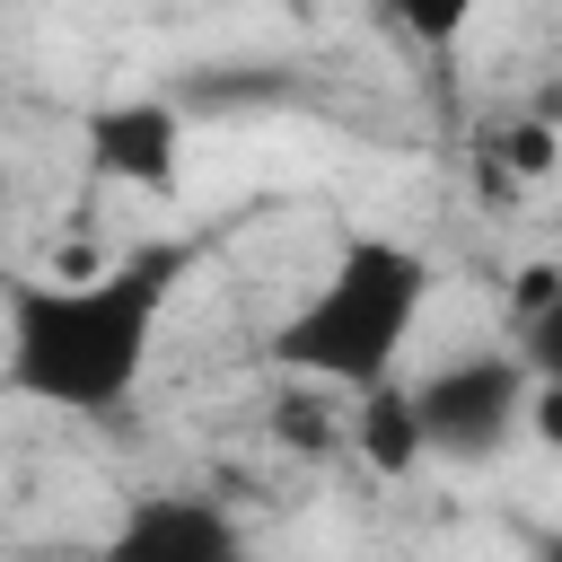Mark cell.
<instances>
[{
  "label": "cell",
  "mask_w": 562,
  "mask_h": 562,
  "mask_svg": "<svg viewBox=\"0 0 562 562\" xmlns=\"http://www.w3.org/2000/svg\"><path fill=\"white\" fill-rule=\"evenodd\" d=\"M193 263V237H140L88 281H9V386L53 413H123Z\"/></svg>",
  "instance_id": "cell-1"
},
{
  "label": "cell",
  "mask_w": 562,
  "mask_h": 562,
  "mask_svg": "<svg viewBox=\"0 0 562 562\" xmlns=\"http://www.w3.org/2000/svg\"><path fill=\"white\" fill-rule=\"evenodd\" d=\"M430 281H439L430 255H413L395 237H351L325 263V281L272 325L263 351L290 378H316L334 395H369V386H386L404 369V342H413V325L430 307Z\"/></svg>",
  "instance_id": "cell-2"
},
{
  "label": "cell",
  "mask_w": 562,
  "mask_h": 562,
  "mask_svg": "<svg viewBox=\"0 0 562 562\" xmlns=\"http://www.w3.org/2000/svg\"><path fill=\"white\" fill-rule=\"evenodd\" d=\"M413 413L439 465H492L536 422V369L527 351H457L413 386Z\"/></svg>",
  "instance_id": "cell-3"
},
{
  "label": "cell",
  "mask_w": 562,
  "mask_h": 562,
  "mask_svg": "<svg viewBox=\"0 0 562 562\" xmlns=\"http://www.w3.org/2000/svg\"><path fill=\"white\" fill-rule=\"evenodd\" d=\"M88 167H97L105 184L167 193V184H176V167H184V123H176V105L132 97V105L88 114Z\"/></svg>",
  "instance_id": "cell-4"
},
{
  "label": "cell",
  "mask_w": 562,
  "mask_h": 562,
  "mask_svg": "<svg viewBox=\"0 0 562 562\" xmlns=\"http://www.w3.org/2000/svg\"><path fill=\"white\" fill-rule=\"evenodd\" d=\"M237 518L211 501V492H140L114 527V553L123 562H220L237 553Z\"/></svg>",
  "instance_id": "cell-5"
},
{
  "label": "cell",
  "mask_w": 562,
  "mask_h": 562,
  "mask_svg": "<svg viewBox=\"0 0 562 562\" xmlns=\"http://www.w3.org/2000/svg\"><path fill=\"white\" fill-rule=\"evenodd\" d=\"M360 404V422H351V448L378 465V474H413L430 448H422V413H413V386H369V395H351Z\"/></svg>",
  "instance_id": "cell-6"
},
{
  "label": "cell",
  "mask_w": 562,
  "mask_h": 562,
  "mask_svg": "<svg viewBox=\"0 0 562 562\" xmlns=\"http://www.w3.org/2000/svg\"><path fill=\"white\" fill-rule=\"evenodd\" d=\"M527 281L536 290H527V316H518V351L544 386H562V281L553 272H527Z\"/></svg>",
  "instance_id": "cell-7"
},
{
  "label": "cell",
  "mask_w": 562,
  "mask_h": 562,
  "mask_svg": "<svg viewBox=\"0 0 562 562\" xmlns=\"http://www.w3.org/2000/svg\"><path fill=\"white\" fill-rule=\"evenodd\" d=\"M378 9H386V26H404L413 44L448 53V44L474 26V9H483V0H378Z\"/></svg>",
  "instance_id": "cell-8"
}]
</instances>
